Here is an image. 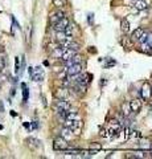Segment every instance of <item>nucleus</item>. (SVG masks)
<instances>
[{
	"label": "nucleus",
	"mask_w": 152,
	"mask_h": 159,
	"mask_svg": "<svg viewBox=\"0 0 152 159\" xmlns=\"http://www.w3.org/2000/svg\"><path fill=\"white\" fill-rule=\"evenodd\" d=\"M53 148L56 151H65L66 148H69V143L63 137H60V138H56L54 142H53Z\"/></svg>",
	"instance_id": "nucleus-1"
},
{
	"label": "nucleus",
	"mask_w": 152,
	"mask_h": 159,
	"mask_svg": "<svg viewBox=\"0 0 152 159\" xmlns=\"http://www.w3.org/2000/svg\"><path fill=\"white\" fill-rule=\"evenodd\" d=\"M29 73L32 76V80L36 82H41L44 80V70L40 67L37 68H29Z\"/></svg>",
	"instance_id": "nucleus-2"
},
{
	"label": "nucleus",
	"mask_w": 152,
	"mask_h": 159,
	"mask_svg": "<svg viewBox=\"0 0 152 159\" xmlns=\"http://www.w3.org/2000/svg\"><path fill=\"white\" fill-rule=\"evenodd\" d=\"M65 72L68 73V76H74V74H78V73L82 72V65H81V62H78V64H73V65H70V67H66Z\"/></svg>",
	"instance_id": "nucleus-3"
},
{
	"label": "nucleus",
	"mask_w": 152,
	"mask_h": 159,
	"mask_svg": "<svg viewBox=\"0 0 152 159\" xmlns=\"http://www.w3.org/2000/svg\"><path fill=\"white\" fill-rule=\"evenodd\" d=\"M68 24H69V20H68L66 18H62L61 20H58L57 23L53 24V28H54L56 32H61V31H63V29L66 28Z\"/></svg>",
	"instance_id": "nucleus-4"
},
{
	"label": "nucleus",
	"mask_w": 152,
	"mask_h": 159,
	"mask_svg": "<svg viewBox=\"0 0 152 159\" xmlns=\"http://www.w3.org/2000/svg\"><path fill=\"white\" fill-rule=\"evenodd\" d=\"M130 104V109H131V113L134 114H138L142 109V102L140 99H132V101L128 102Z\"/></svg>",
	"instance_id": "nucleus-5"
},
{
	"label": "nucleus",
	"mask_w": 152,
	"mask_h": 159,
	"mask_svg": "<svg viewBox=\"0 0 152 159\" xmlns=\"http://www.w3.org/2000/svg\"><path fill=\"white\" fill-rule=\"evenodd\" d=\"M142 95H143L144 99H149L152 95V90H151V85L149 82H144L143 88H142Z\"/></svg>",
	"instance_id": "nucleus-6"
},
{
	"label": "nucleus",
	"mask_w": 152,
	"mask_h": 159,
	"mask_svg": "<svg viewBox=\"0 0 152 159\" xmlns=\"http://www.w3.org/2000/svg\"><path fill=\"white\" fill-rule=\"evenodd\" d=\"M56 106H58L60 109H62L63 111H68V110L72 109V105H70V102L66 101V99H57V102H56Z\"/></svg>",
	"instance_id": "nucleus-7"
},
{
	"label": "nucleus",
	"mask_w": 152,
	"mask_h": 159,
	"mask_svg": "<svg viewBox=\"0 0 152 159\" xmlns=\"http://www.w3.org/2000/svg\"><path fill=\"white\" fill-rule=\"evenodd\" d=\"M68 94H69V89H65V88H61V89H58L57 92L54 93L57 99H65L66 97H68Z\"/></svg>",
	"instance_id": "nucleus-8"
},
{
	"label": "nucleus",
	"mask_w": 152,
	"mask_h": 159,
	"mask_svg": "<svg viewBox=\"0 0 152 159\" xmlns=\"http://www.w3.org/2000/svg\"><path fill=\"white\" fill-rule=\"evenodd\" d=\"M121 129H122V126L119 123H118L116 121H112V126H111V129L109 130V133H110V135L111 137H115L119 131H121Z\"/></svg>",
	"instance_id": "nucleus-9"
},
{
	"label": "nucleus",
	"mask_w": 152,
	"mask_h": 159,
	"mask_svg": "<svg viewBox=\"0 0 152 159\" xmlns=\"http://www.w3.org/2000/svg\"><path fill=\"white\" fill-rule=\"evenodd\" d=\"M82 61V57H81L79 55H74L73 57H70L69 60H66L65 61V65L66 67H70V65H73V64H78Z\"/></svg>",
	"instance_id": "nucleus-10"
},
{
	"label": "nucleus",
	"mask_w": 152,
	"mask_h": 159,
	"mask_svg": "<svg viewBox=\"0 0 152 159\" xmlns=\"http://www.w3.org/2000/svg\"><path fill=\"white\" fill-rule=\"evenodd\" d=\"M26 143H28V146L31 148H38L41 146V142L38 141V139H36V138H28L26 139Z\"/></svg>",
	"instance_id": "nucleus-11"
},
{
	"label": "nucleus",
	"mask_w": 152,
	"mask_h": 159,
	"mask_svg": "<svg viewBox=\"0 0 152 159\" xmlns=\"http://www.w3.org/2000/svg\"><path fill=\"white\" fill-rule=\"evenodd\" d=\"M134 7L138 9V11H144V9H147L148 4L146 3V0H135Z\"/></svg>",
	"instance_id": "nucleus-12"
},
{
	"label": "nucleus",
	"mask_w": 152,
	"mask_h": 159,
	"mask_svg": "<svg viewBox=\"0 0 152 159\" xmlns=\"http://www.w3.org/2000/svg\"><path fill=\"white\" fill-rule=\"evenodd\" d=\"M74 55H77V50H74V49H69V48H68V49L63 50L62 57H61V58H62L63 61H66V60H69L70 57H73Z\"/></svg>",
	"instance_id": "nucleus-13"
},
{
	"label": "nucleus",
	"mask_w": 152,
	"mask_h": 159,
	"mask_svg": "<svg viewBox=\"0 0 152 159\" xmlns=\"http://www.w3.org/2000/svg\"><path fill=\"white\" fill-rule=\"evenodd\" d=\"M62 18H65V13H63L62 11H57L56 13L52 15V18H50V23L54 24V23H57L58 20H61Z\"/></svg>",
	"instance_id": "nucleus-14"
},
{
	"label": "nucleus",
	"mask_w": 152,
	"mask_h": 159,
	"mask_svg": "<svg viewBox=\"0 0 152 159\" xmlns=\"http://www.w3.org/2000/svg\"><path fill=\"white\" fill-rule=\"evenodd\" d=\"M62 53H63V48L61 45H58V46H56L54 49H53L52 56L54 58H61V57H62Z\"/></svg>",
	"instance_id": "nucleus-15"
},
{
	"label": "nucleus",
	"mask_w": 152,
	"mask_h": 159,
	"mask_svg": "<svg viewBox=\"0 0 152 159\" xmlns=\"http://www.w3.org/2000/svg\"><path fill=\"white\" fill-rule=\"evenodd\" d=\"M143 32H144V31H143V28H136L134 32H132L131 39H132L134 41H138L139 39H140V36L143 35Z\"/></svg>",
	"instance_id": "nucleus-16"
},
{
	"label": "nucleus",
	"mask_w": 152,
	"mask_h": 159,
	"mask_svg": "<svg viewBox=\"0 0 152 159\" xmlns=\"http://www.w3.org/2000/svg\"><path fill=\"white\" fill-rule=\"evenodd\" d=\"M65 119H72V121H77V119H81V117L77 114V111L75 110H73V111H69V113L65 114Z\"/></svg>",
	"instance_id": "nucleus-17"
},
{
	"label": "nucleus",
	"mask_w": 152,
	"mask_h": 159,
	"mask_svg": "<svg viewBox=\"0 0 152 159\" xmlns=\"http://www.w3.org/2000/svg\"><path fill=\"white\" fill-rule=\"evenodd\" d=\"M121 28H122V31H123V32H128L130 31V23H128V20H127V19H122Z\"/></svg>",
	"instance_id": "nucleus-18"
},
{
	"label": "nucleus",
	"mask_w": 152,
	"mask_h": 159,
	"mask_svg": "<svg viewBox=\"0 0 152 159\" xmlns=\"http://www.w3.org/2000/svg\"><path fill=\"white\" fill-rule=\"evenodd\" d=\"M122 114H123L124 117H128L130 114H131V109H130V104H123V106H122Z\"/></svg>",
	"instance_id": "nucleus-19"
},
{
	"label": "nucleus",
	"mask_w": 152,
	"mask_h": 159,
	"mask_svg": "<svg viewBox=\"0 0 152 159\" xmlns=\"http://www.w3.org/2000/svg\"><path fill=\"white\" fill-rule=\"evenodd\" d=\"M68 4V0H53V6L58 7V8H62Z\"/></svg>",
	"instance_id": "nucleus-20"
},
{
	"label": "nucleus",
	"mask_w": 152,
	"mask_h": 159,
	"mask_svg": "<svg viewBox=\"0 0 152 159\" xmlns=\"http://www.w3.org/2000/svg\"><path fill=\"white\" fill-rule=\"evenodd\" d=\"M56 36H57V37H56V39H57V41H60V43H62V41H65L66 39H68V36L65 35V32H63V31L57 32V35H56Z\"/></svg>",
	"instance_id": "nucleus-21"
},
{
	"label": "nucleus",
	"mask_w": 152,
	"mask_h": 159,
	"mask_svg": "<svg viewBox=\"0 0 152 159\" xmlns=\"http://www.w3.org/2000/svg\"><path fill=\"white\" fill-rule=\"evenodd\" d=\"M72 133H73V130H72V129H69V127H65V126H63V129H62V133H61V134H62V137H63V138H68V137H70V135H72Z\"/></svg>",
	"instance_id": "nucleus-22"
},
{
	"label": "nucleus",
	"mask_w": 152,
	"mask_h": 159,
	"mask_svg": "<svg viewBox=\"0 0 152 159\" xmlns=\"http://www.w3.org/2000/svg\"><path fill=\"white\" fill-rule=\"evenodd\" d=\"M100 148H102V145H100V143H98V142H93V143H90V150L99 151Z\"/></svg>",
	"instance_id": "nucleus-23"
},
{
	"label": "nucleus",
	"mask_w": 152,
	"mask_h": 159,
	"mask_svg": "<svg viewBox=\"0 0 152 159\" xmlns=\"http://www.w3.org/2000/svg\"><path fill=\"white\" fill-rule=\"evenodd\" d=\"M4 68H6V57L0 52V70H3Z\"/></svg>",
	"instance_id": "nucleus-24"
},
{
	"label": "nucleus",
	"mask_w": 152,
	"mask_h": 159,
	"mask_svg": "<svg viewBox=\"0 0 152 159\" xmlns=\"http://www.w3.org/2000/svg\"><path fill=\"white\" fill-rule=\"evenodd\" d=\"M142 44V48H143V50H146L147 53H149V50H151V46H149V44L147 43V41H144V43H140Z\"/></svg>",
	"instance_id": "nucleus-25"
},
{
	"label": "nucleus",
	"mask_w": 152,
	"mask_h": 159,
	"mask_svg": "<svg viewBox=\"0 0 152 159\" xmlns=\"http://www.w3.org/2000/svg\"><path fill=\"white\" fill-rule=\"evenodd\" d=\"M23 98L24 102H26V99H28V89H26L25 85H23Z\"/></svg>",
	"instance_id": "nucleus-26"
},
{
	"label": "nucleus",
	"mask_w": 152,
	"mask_h": 159,
	"mask_svg": "<svg viewBox=\"0 0 152 159\" xmlns=\"http://www.w3.org/2000/svg\"><path fill=\"white\" fill-rule=\"evenodd\" d=\"M15 70H16V73H19V70H20V58L16 57V61H15Z\"/></svg>",
	"instance_id": "nucleus-27"
},
{
	"label": "nucleus",
	"mask_w": 152,
	"mask_h": 159,
	"mask_svg": "<svg viewBox=\"0 0 152 159\" xmlns=\"http://www.w3.org/2000/svg\"><path fill=\"white\" fill-rule=\"evenodd\" d=\"M130 135H131V130H130L128 127H126L124 129V141H127L130 138Z\"/></svg>",
	"instance_id": "nucleus-28"
},
{
	"label": "nucleus",
	"mask_w": 152,
	"mask_h": 159,
	"mask_svg": "<svg viewBox=\"0 0 152 159\" xmlns=\"http://www.w3.org/2000/svg\"><path fill=\"white\" fill-rule=\"evenodd\" d=\"M147 35H148V33H147V32H143V35L140 36V39H139V43H144V41H147Z\"/></svg>",
	"instance_id": "nucleus-29"
},
{
	"label": "nucleus",
	"mask_w": 152,
	"mask_h": 159,
	"mask_svg": "<svg viewBox=\"0 0 152 159\" xmlns=\"http://www.w3.org/2000/svg\"><path fill=\"white\" fill-rule=\"evenodd\" d=\"M147 43H148L149 46L152 48V33H148V35H147Z\"/></svg>",
	"instance_id": "nucleus-30"
},
{
	"label": "nucleus",
	"mask_w": 152,
	"mask_h": 159,
	"mask_svg": "<svg viewBox=\"0 0 152 159\" xmlns=\"http://www.w3.org/2000/svg\"><path fill=\"white\" fill-rule=\"evenodd\" d=\"M89 52H90V53H97V50L94 49V46H91V48L89 49Z\"/></svg>",
	"instance_id": "nucleus-31"
},
{
	"label": "nucleus",
	"mask_w": 152,
	"mask_h": 159,
	"mask_svg": "<svg viewBox=\"0 0 152 159\" xmlns=\"http://www.w3.org/2000/svg\"><path fill=\"white\" fill-rule=\"evenodd\" d=\"M100 135H102V137H106V131H105V130H100Z\"/></svg>",
	"instance_id": "nucleus-32"
},
{
	"label": "nucleus",
	"mask_w": 152,
	"mask_h": 159,
	"mask_svg": "<svg viewBox=\"0 0 152 159\" xmlns=\"http://www.w3.org/2000/svg\"><path fill=\"white\" fill-rule=\"evenodd\" d=\"M0 52H1V46H0Z\"/></svg>",
	"instance_id": "nucleus-33"
},
{
	"label": "nucleus",
	"mask_w": 152,
	"mask_h": 159,
	"mask_svg": "<svg viewBox=\"0 0 152 159\" xmlns=\"http://www.w3.org/2000/svg\"><path fill=\"white\" fill-rule=\"evenodd\" d=\"M149 156H152V151H151V155H149Z\"/></svg>",
	"instance_id": "nucleus-34"
},
{
	"label": "nucleus",
	"mask_w": 152,
	"mask_h": 159,
	"mask_svg": "<svg viewBox=\"0 0 152 159\" xmlns=\"http://www.w3.org/2000/svg\"><path fill=\"white\" fill-rule=\"evenodd\" d=\"M151 90H152V86H151Z\"/></svg>",
	"instance_id": "nucleus-35"
}]
</instances>
